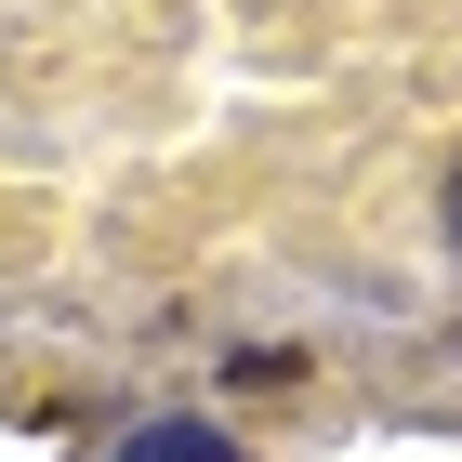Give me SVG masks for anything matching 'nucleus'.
Here are the masks:
<instances>
[{"mask_svg":"<svg viewBox=\"0 0 462 462\" xmlns=\"http://www.w3.org/2000/svg\"><path fill=\"white\" fill-rule=\"evenodd\" d=\"M119 462H251V449H238V436H212V423H145Z\"/></svg>","mask_w":462,"mask_h":462,"instance_id":"1","label":"nucleus"},{"mask_svg":"<svg viewBox=\"0 0 462 462\" xmlns=\"http://www.w3.org/2000/svg\"><path fill=\"white\" fill-rule=\"evenodd\" d=\"M449 238H462V185H449Z\"/></svg>","mask_w":462,"mask_h":462,"instance_id":"2","label":"nucleus"}]
</instances>
